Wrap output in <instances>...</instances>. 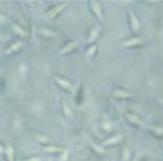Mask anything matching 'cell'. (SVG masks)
Returning a JSON list of instances; mask_svg holds the SVG:
<instances>
[{
  "label": "cell",
  "mask_w": 163,
  "mask_h": 161,
  "mask_svg": "<svg viewBox=\"0 0 163 161\" xmlns=\"http://www.w3.org/2000/svg\"><path fill=\"white\" fill-rule=\"evenodd\" d=\"M65 7H66V3H62V5L50 7L49 9H47V12L45 13L43 17H45V18H54V17H56L57 15H60V12H62Z\"/></svg>",
  "instance_id": "cell-1"
},
{
  "label": "cell",
  "mask_w": 163,
  "mask_h": 161,
  "mask_svg": "<svg viewBox=\"0 0 163 161\" xmlns=\"http://www.w3.org/2000/svg\"><path fill=\"white\" fill-rule=\"evenodd\" d=\"M22 48H23V42H21V41H14V42H12V44L8 46V48L6 49L5 54H6V55H13V54H16L22 51Z\"/></svg>",
  "instance_id": "cell-2"
},
{
  "label": "cell",
  "mask_w": 163,
  "mask_h": 161,
  "mask_svg": "<svg viewBox=\"0 0 163 161\" xmlns=\"http://www.w3.org/2000/svg\"><path fill=\"white\" fill-rule=\"evenodd\" d=\"M55 81H56L57 86L60 87L62 89H64V90L70 91L71 89H72V85H71L67 80L63 79V78H55Z\"/></svg>",
  "instance_id": "cell-3"
},
{
  "label": "cell",
  "mask_w": 163,
  "mask_h": 161,
  "mask_svg": "<svg viewBox=\"0 0 163 161\" xmlns=\"http://www.w3.org/2000/svg\"><path fill=\"white\" fill-rule=\"evenodd\" d=\"M78 46V42L77 41H69L65 46H63L62 47V49L60 51V55H65V54L70 53V51H72L74 49V48Z\"/></svg>",
  "instance_id": "cell-4"
},
{
  "label": "cell",
  "mask_w": 163,
  "mask_h": 161,
  "mask_svg": "<svg viewBox=\"0 0 163 161\" xmlns=\"http://www.w3.org/2000/svg\"><path fill=\"white\" fill-rule=\"evenodd\" d=\"M64 149L60 148V146H54V145H47L43 148V152L45 153H48V154H51V153H60L63 152Z\"/></svg>",
  "instance_id": "cell-5"
},
{
  "label": "cell",
  "mask_w": 163,
  "mask_h": 161,
  "mask_svg": "<svg viewBox=\"0 0 163 161\" xmlns=\"http://www.w3.org/2000/svg\"><path fill=\"white\" fill-rule=\"evenodd\" d=\"M5 155H6L7 161H15V153H14V148L12 145H8L5 151H3Z\"/></svg>",
  "instance_id": "cell-6"
},
{
  "label": "cell",
  "mask_w": 163,
  "mask_h": 161,
  "mask_svg": "<svg viewBox=\"0 0 163 161\" xmlns=\"http://www.w3.org/2000/svg\"><path fill=\"white\" fill-rule=\"evenodd\" d=\"M37 141L39 142V143H41V144H45L47 146V145H50V143H51V139H50L47 135H37Z\"/></svg>",
  "instance_id": "cell-7"
},
{
  "label": "cell",
  "mask_w": 163,
  "mask_h": 161,
  "mask_svg": "<svg viewBox=\"0 0 163 161\" xmlns=\"http://www.w3.org/2000/svg\"><path fill=\"white\" fill-rule=\"evenodd\" d=\"M24 37L26 39H30L31 38V33H32V25H31V21H27L26 22V25L24 27Z\"/></svg>",
  "instance_id": "cell-8"
},
{
  "label": "cell",
  "mask_w": 163,
  "mask_h": 161,
  "mask_svg": "<svg viewBox=\"0 0 163 161\" xmlns=\"http://www.w3.org/2000/svg\"><path fill=\"white\" fill-rule=\"evenodd\" d=\"M75 101H77V104H82L83 102V91H82V88H80L79 90H78L77 95H75Z\"/></svg>",
  "instance_id": "cell-9"
},
{
  "label": "cell",
  "mask_w": 163,
  "mask_h": 161,
  "mask_svg": "<svg viewBox=\"0 0 163 161\" xmlns=\"http://www.w3.org/2000/svg\"><path fill=\"white\" fill-rule=\"evenodd\" d=\"M40 34H41V36H43L45 38L55 37V33H54V32H51L50 30H48V29H41V30H40Z\"/></svg>",
  "instance_id": "cell-10"
},
{
  "label": "cell",
  "mask_w": 163,
  "mask_h": 161,
  "mask_svg": "<svg viewBox=\"0 0 163 161\" xmlns=\"http://www.w3.org/2000/svg\"><path fill=\"white\" fill-rule=\"evenodd\" d=\"M63 110H64V114H65V115H66V117H69V115H70V109H69V106H67L66 104H65V103H64L63 102Z\"/></svg>",
  "instance_id": "cell-11"
},
{
  "label": "cell",
  "mask_w": 163,
  "mask_h": 161,
  "mask_svg": "<svg viewBox=\"0 0 163 161\" xmlns=\"http://www.w3.org/2000/svg\"><path fill=\"white\" fill-rule=\"evenodd\" d=\"M22 161H41L40 158H38V157H32V158H27V159H24Z\"/></svg>",
  "instance_id": "cell-12"
},
{
  "label": "cell",
  "mask_w": 163,
  "mask_h": 161,
  "mask_svg": "<svg viewBox=\"0 0 163 161\" xmlns=\"http://www.w3.org/2000/svg\"><path fill=\"white\" fill-rule=\"evenodd\" d=\"M3 151H5V149H3L2 145L0 144V154H1V153H3Z\"/></svg>",
  "instance_id": "cell-13"
}]
</instances>
